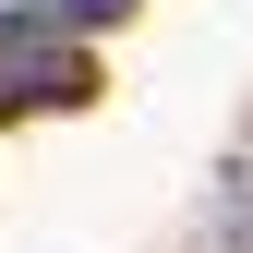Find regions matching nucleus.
Listing matches in <instances>:
<instances>
[{"label":"nucleus","mask_w":253,"mask_h":253,"mask_svg":"<svg viewBox=\"0 0 253 253\" xmlns=\"http://www.w3.org/2000/svg\"><path fill=\"white\" fill-rule=\"evenodd\" d=\"M73 12H84V24H109V12H121V0H73Z\"/></svg>","instance_id":"nucleus-1"}]
</instances>
